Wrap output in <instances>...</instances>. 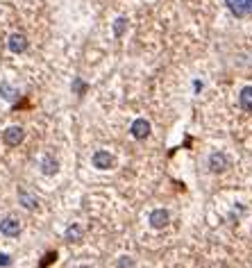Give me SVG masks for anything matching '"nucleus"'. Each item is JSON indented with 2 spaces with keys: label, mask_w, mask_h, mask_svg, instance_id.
<instances>
[{
  "label": "nucleus",
  "mask_w": 252,
  "mask_h": 268,
  "mask_svg": "<svg viewBox=\"0 0 252 268\" xmlns=\"http://www.w3.org/2000/svg\"><path fill=\"white\" fill-rule=\"evenodd\" d=\"M25 139V130L21 125H12L7 127L5 132H2V141L9 146V148H16V146H21Z\"/></svg>",
  "instance_id": "1"
},
{
  "label": "nucleus",
  "mask_w": 252,
  "mask_h": 268,
  "mask_svg": "<svg viewBox=\"0 0 252 268\" xmlns=\"http://www.w3.org/2000/svg\"><path fill=\"white\" fill-rule=\"evenodd\" d=\"M7 48H9L14 55L25 53V50H28V36H25L23 32H14V34H9V39H7Z\"/></svg>",
  "instance_id": "2"
},
{
  "label": "nucleus",
  "mask_w": 252,
  "mask_h": 268,
  "mask_svg": "<svg viewBox=\"0 0 252 268\" xmlns=\"http://www.w3.org/2000/svg\"><path fill=\"white\" fill-rule=\"evenodd\" d=\"M91 161H94V166L98 168V171H109V168L114 166V155L107 152V150H95Z\"/></svg>",
  "instance_id": "3"
},
{
  "label": "nucleus",
  "mask_w": 252,
  "mask_h": 268,
  "mask_svg": "<svg viewBox=\"0 0 252 268\" xmlns=\"http://www.w3.org/2000/svg\"><path fill=\"white\" fill-rule=\"evenodd\" d=\"M229 168V159L225 152H211L209 155V171L211 173H223Z\"/></svg>",
  "instance_id": "4"
},
{
  "label": "nucleus",
  "mask_w": 252,
  "mask_h": 268,
  "mask_svg": "<svg viewBox=\"0 0 252 268\" xmlns=\"http://www.w3.org/2000/svg\"><path fill=\"white\" fill-rule=\"evenodd\" d=\"M0 234H5V237L14 238L21 234V223H18V218H14V216H7V218H2L0 221Z\"/></svg>",
  "instance_id": "5"
},
{
  "label": "nucleus",
  "mask_w": 252,
  "mask_h": 268,
  "mask_svg": "<svg viewBox=\"0 0 252 268\" xmlns=\"http://www.w3.org/2000/svg\"><path fill=\"white\" fill-rule=\"evenodd\" d=\"M225 5L229 7V12L234 14V16H248V14H252L250 0H225Z\"/></svg>",
  "instance_id": "6"
},
{
  "label": "nucleus",
  "mask_w": 252,
  "mask_h": 268,
  "mask_svg": "<svg viewBox=\"0 0 252 268\" xmlns=\"http://www.w3.org/2000/svg\"><path fill=\"white\" fill-rule=\"evenodd\" d=\"M129 132H132L134 139L143 141V139H148V134H150V123H148L146 119H136L134 123H132V127H129Z\"/></svg>",
  "instance_id": "7"
},
{
  "label": "nucleus",
  "mask_w": 252,
  "mask_h": 268,
  "mask_svg": "<svg viewBox=\"0 0 252 268\" xmlns=\"http://www.w3.org/2000/svg\"><path fill=\"white\" fill-rule=\"evenodd\" d=\"M170 221V216L166 209H155L153 214H150V225L155 227V230H164L166 225H168Z\"/></svg>",
  "instance_id": "8"
},
{
  "label": "nucleus",
  "mask_w": 252,
  "mask_h": 268,
  "mask_svg": "<svg viewBox=\"0 0 252 268\" xmlns=\"http://www.w3.org/2000/svg\"><path fill=\"white\" fill-rule=\"evenodd\" d=\"M82 237H84V230L77 225V223H73V225L66 227L64 238L68 241V243H80V241H82Z\"/></svg>",
  "instance_id": "9"
},
{
  "label": "nucleus",
  "mask_w": 252,
  "mask_h": 268,
  "mask_svg": "<svg viewBox=\"0 0 252 268\" xmlns=\"http://www.w3.org/2000/svg\"><path fill=\"white\" fill-rule=\"evenodd\" d=\"M59 171V161L55 159L53 155H46L41 159V173L43 175H55Z\"/></svg>",
  "instance_id": "10"
},
{
  "label": "nucleus",
  "mask_w": 252,
  "mask_h": 268,
  "mask_svg": "<svg viewBox=\"0 0 252 268\" xmlns=\"http://www.w3.org/2000/svg\"><path fill=\"white\" fill-rule=\"evenodd\" d=\"M0 95H2V100L14 102L18 98V89L14 87V84H9V82H0Z\"/></svg>",
  "instance_id": "11"
},
{
  "label": "nucleus",
  "mask_w": 252,
  "mask_h": 268,
  "mask_svg": "<svg viewBox=\"0 0 252 268\" xmlns=\"http://www.w3.org/2000/svg\"><path fill=\"white\" fill-rule=\"evenodd\" d=\"M239 102H241V109H243V112L252 114V87H246V89L241 91Z\"/></svg>",
  "instance_id": "12"
},
{
  "label": "nucleus",
  "mask_w": 252,
  "mask_h": 268,
  "mask_svg": "<svg viewBox=\"0 0 252 268\" xmlns=\"http://www.w3.org/2000/svg\"><path fill=\"white\" fill-rule=\"evenodd\" d=\"M18 200H21V205H23L25 209H36L39 207V200H36L34 196H30L25 189H18Z\"/></svg>",
  "instance_id": "13"
},
{
  "label": "nucleus",
  "mask_w": 252,
  "mask_h": 268,
  "mask_svg": "<svg viewBox=\"0 0 252 268\" xmlns=\"http://www.w3.org/2000/svg\"><path fill=\"white\" fill-rule=\"evenodd\" d=\"M125 30H127V18H125V16L116 18V21H114V34H116V36H123Z\"/></svg>",
  "instance_id": "14"
},
{
  "label": "nucleus",
  "mask_w": 252,
  "mask_h": 268,
  "mask_svg": "<svg viewBox=\"0 0 252 268\" xmlns=\"http://www.w3.org/2000/svg\"><path fill=\"white\" fill-rule=\"evenodd\" d=\"M73 91H75L77 95H82L84 91H87V84H84L80 78H75V80H73Z\"/></svg>",
  "instance_id": "15"
},
{
  "label": "nucleus",
  "mask_w": 252,
  "mask_h": 268,
  "mask_svg": "<svg viewBox=\"0 0 252 268\" xmlns=\"http://www.w3.org/2000/svg\"><path fill=\"white\" fill-rule=\"evenodd\" d=\"M118 268H132V259H129V257H121Z\"/></svg>",
  "instance_id": "16"
},
{
  "label": "nucleus",
  "mask_w": 252,
  "mask_h": 268,
  "mask_svg": "<svg viewBox=\"0 0 252 268\" xmlns=\"http://www.w3.org/2000/svg\"><path fill=\"white\" fill-rule=\"evenodd\" d=\"M9 264H12L9 255H0V266H9Z\"/></svg>",
  "instance_id": "17"
},
{
  "label": "nucleus",
  "mask_w": 252,
  "mask_h": 268,
  "mask_svg": "<svg viewBox=\"0 0 252 268\" xmlns=\"http://www.w3.org/2000/svg\"><path fill=\"white\" fill-rule=\"evenodd\" d=\"M77 268H91V266H77Z\"/></svg>",
  "instance_id": "18"
},
{
  "label": "nucleus",
  "mask_w": 252,
  "mask_h": 268,
  "mask_svg": "<svg viewBox=\"0 0 252 268\" xmlns=\"http://www.w3.org/2000/svg\"><path fill=\"white\" fill-rule=\"evenodd\" d=\"M250 7H252V0H250Z\"/></svg>",
  "instance_id": "19"
}]
</instances>
